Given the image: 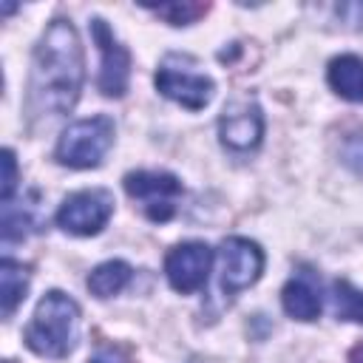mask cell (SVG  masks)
Listing matches in <instances>:
<instances>
[{
  "instance_id": "2",
  "label": "cell",
  "mask_w": 363,
  "mask_h": 363,
  "mask_svg": "<svg viewBox=\"0 0 363 363\" xmlns=\"http://www.w3.org/2000/svg\"><path fill=\"white\" fill-rule=\"evenodd\" d=\"M79 340V306L60 289L43 295L34 309L31 323L26 326V346L51 360H62L74 352Z\"/></svg>"
},
{
  "instance_id": "20",
  "label": "cell",
  "mask_w": 363,
  "mask_h": 363,
  "mask_svg": "<svg viewBox=\"0 0 363 363\" xmlns=\"http://www.w3.org/2000/svg\"><path fill=\"white\" fill-rule=\"evenodd\" d=\"M91 363H128L116 349H99L94 357H91Z\"/></svg>"
},
{
  "instance_id": "21",
  "label": "cell",
  "mask_w": 363,
  "mask_h": 363,
  "mask_svg": "<svg viewBox=\"0 0 363 363\" xmlns=\"http://www.w3.org/2000/svg\"><path fill=\"white\" fill-rule=\"evenodd\" d=\"M349 363H363V343L352 349V354H349Z\"/></svg>"
},
{
  "instance_id": "18",
  "label": "cell",
  "mask_w": 363,
  "mask_h": 363,
  "mask_svg": "<svg viewBox=\"0 0 363 363\" xmlns=\"http://www.w3.org/2000/svg\"><path fill=\"white\" fill-rule=\"evenodd\" d=\"M343 162L354 173H363V133H354V136L346 139V145H343Z\"/></svg>"
},
{
  "instance_id": "6",
  "label": "cell",
  "mask_w": 363,
  "mask_h": 363,
  "mask_svg": "<svg viewBox=\"0 0 363 363\" xmlns=\"http://www.w3.org/2000/svg\"><path fill=\"white\" fill-rule=\"evenodd\" d=\"M184 62H187V57H182V65H176V57H167L162 62V68L156 71V88L162 96L184 105L190 111H201L213 99L216 85L210 77L187 68Z\"/></svg>"
},
{
  "instance_id": "8",
  "label": "cell",
  "mask_w": 363,
  "mask_h": 363,
  "mask_svg": "<svg viewBox=\"0 0 363 363\" xmlns=\"http://www.w3.org/2000/svg\"><path fill=\"white\" fill-rule=\"evenodd\" d=\"M213 264V250L204 241H182L164 258V275L170 286L182 295H190L207 284Z\"/></svg>"
},
{
  "instance_id": "19",
  "label": "cell",
  "mask_w": 363,
  "mask_h": 363,
  "mask_svg": "<svg viewBox=\"0 0 363 363\" xmlns=\"http://www.w3.org/2000/svg\"><path fill=\"white\" fill-rule=\"evenodd\" d=\"M337 17L349 28H363V3H340L337 6Z\"/></svg>"
},
{
  "instance_id": "17",
  "label": "cell",
  "mask_w": 363,
  "mask_h": 363,
  "mask_svg": "<svg viewBox=\"0 0 363 363\" xmlns=\"http://www.w3.org/2000/svg\"><path fill=\"white\" fill-rule=\"evenodd\" d=\"M14 190H17V162H14V153L11 150H3V187H0L3 204L11 201Z\"/></svg>"
},
{
  "instance_id": "3",
  "label": "cell",
  "mask_w": 363,
  "mask_h": 363,
  "mask_svg": "<svg viewBox=\"0 0 363 363\" xmlns=\"http://www.w3.org/2000/svg\"><path fill=\"white\" fill-rule=\"evenodd\" d=\"M113 145V119L99 113L91 119H79L68 125L57 142L54 159L74 170H88L102 162L108 147Z\"/></svg>"
},
{
  "instance_id": "5",
  "label": "cell",
  "mask_w": 363,
  "mask_h": 363,
  "mask_svg": "<svg viewBox=\"0 0 363 363\" xmlns=\"http://www.w3.org/2000/svg\"><path fill=\"white\" fill-rule=\"evenodd\" d=\"M113 216V196L102 187L79 190L62 199L57 224L71 235H96Z\"/></svg>"
},
{
  "instance_id": "14",
  "label": "cell",
  "mask_w": 363,
  "mask_h": 363,
  "mask_svg": "<svg viewBox=\"0 0 363 363\" xmlns=\"http://www.w3.org/2000/svg\"><path fill=\"white\" fill-rule=\"evenodd\" d=\"M130 275H133V269L125 261H105L88 275V289L96 298H111L128 286Z\"/></svg>"
},
{
  "instance_id": "10",
  "label": "cell",
  "mask_w": 363,
  "mask_h": 363,
  "mask_svg": "<svg viewBox=\"0 0 363 363\" xmlns=\"http://www.w3.org/2000/svg\"><path fill=\"white\" fill-rule=\"evenodd\" d=\"M264 113L255 102H230L218 116V139L233 153H250L261 145Z\"/></svg>"
},
{
  "instance_id": "1",
  "label": "cell",
  "mask_w": 363,
  "mask_h": 363,
  "mask_svg": "<svg viewBox=\"0 0 363 363\" xmlns=\"http://www.w3.org/2000/svg\"><path fill=\"white\" fill-rule=\"evenodd\" d=\"M85 62L79 34L71 20H51L34 45L31 79H28V105L34 113L62 116L68 113L82 91Z\"/></svg>"
},
{
  "instance_id": "16",
  "label": "cell",
  "mask_w": 363,
  "mask_h": 363,
  "mask_svg": "<svg viewBox=\"0 0 363 363\" xmlns=\"http://www.w3.org/2000/svg\"><path fill=\"white\" fill-rule=\"evenodd\" d=\"M156 17L167 20L170 26H190L201 14H207V3H162V6H147Z\"/></svg>"
},
{
  "instance_id": "12",
  "label": "cell",
  "mask_w": 363,
  "mask_h": 363,
  "mask_svg": "<svg viewBox=\"0 0 363 363\" xmlns=\"http://www.w3.org/2000/svg\"><path fill=\"white\" fill-rule=\"evenodd\" d=\"M329 85L337 96L349 102H363V60L354 54H340L329 62Z\"/></svg>"
},
{
  "instance_id": "7",
  "label": "cell",
  "mask_w": 363,
  "mask_h": 363,
  "mask_svg": "<svg viewBox=\"0 0 363 363\" xmlns=\"http://www.w3.org/2000/svg\"><path fill=\"white\" fill-rule=\"evenodd\" d=\"M264 272V250L241 235H230L221 241V289L224 295H235L252 286Z\"/></svg>"
},
{
  "instance_id": "13",
  "label": "cell",
  "mask_w": 363,
  "mask_h": 363,
  "mask_svg": "<svg viewBox=\"0 0 363 363\" xmlns=\"http://www.w3.org/2000/svg\"><path fill=\"white\" fill-rule=\"evenodd\" d=\"M28 292V267L3 258L0 264V306H3V318H11L14 309L23 303Z\"/></svg>"
},
{
  "instance_id": "9",
  "label": "cell",
  "mask_w": 363,
  "mask_h": 363,
  "mask_svg": "<svg viewBox=\"0 0 363 363\" xmlns=\"http://www.w3.org/2000/svg\"><path fill=\"white\" fill-rule=\"evenodd\" d=\"M91 37L102 54V68H99V91L105 96H122L128 91V79H130V54L128 48L113 37V31L108 28V23L102 17L91 20Z\"/></svg>"
},
{
  "instance_id": "15",
  "label": "cell",
  "mask_w": 363,
  "mask_h": 363,
  "mask_svg": "<svg viewBox=\"0 0 363 363\" xmlns=\"http://www.w3.org/2000/svg\"><path fill=\"white\" fill-rule=\"evenodd\" d=\"M332 303H335L337 320L363 323V292L354 289L349 281L340 278V281L332 284Z\"/></svg>"
},
{
  "instance_id": "4",
  "label": "cell",
  "mask_w": 363,
  "mask_h": 363,
  "mask_svg": "<svg viewBox=\"0 0 363 363\" xmlns=\"http://www.w3.org/2000/svg\"><path fill=\"white\" fill-rule=\"evenodd\" d=\"M125 190L136 199L150 221H170L176 213V199L182 196V182L162 170H136L125 176Z\"/></svg>"
},
{
  "instance_id": "11",
  "label": "cell",
  "mask_w": 363,
  "mask_h": 363,
  "mask_svg": "<svg viewBox=\"0 0 363 363\" xmlns=\"http://www.w3.org/2000/svg\"><path fill=\"white\" fill-rule=\"evenodd\" d=\"M281 303L284 312L295 320H315L323 309V298H320V281L312 269H301L295 272L284 292H281Z\"/></svg>"
}]
</instances>
